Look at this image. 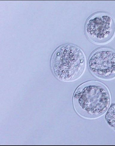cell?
<instances>
[{"label":"cell","instance_id":"1","mask_svg":"<svg viewBox=\"0 0 115 146\" xmlns=\"http://www.w3.org/2000/svg\"><path fill=\"white\" fill-rule=\"evenodd\" d=\"M111 97L107 86L96 81L83 83L76 89L73 96L74 109L82 117L92 119L102 116L108 109Z\"/></svg>","mask_w":115,"mask_h":146},{"label":"cell","instance_id":"2","mask_svg":"<svg viewBox=\"0 0 115 146\" xmlns=\"http://www.w3.org/2000/svg\"><path fill=\"white\" fill-rule=\"evenodd\" d=\"M54 75L64 82H71L80 78L84 73L86 58L83 51L77 46L67 44L59 47L51 60Z\"/></svg>","mask_w":115,"mask_h":146},{"label":"cell","instance_id":"3","mask_svg":"<svg viewBox=\"0 0 115 146\" xmlns=\"http://www.w3.org/2000/svg\"><path fill=\"white\" fill-rule=\"evenodd\" d=\"M85 31L88 38L93 44H106L115 35V21L112 15L107 13H96L87 21Z\"/></svg>","mask_w":115,"mask_h":146},{"label":"cell","instance_id":"4","mask_svg":"<svg viewBox=\"0 0 115 146\" xmlns=\"http://www.w3.org/2000/svg\"><path fill=\"white\" fill-rule=\"evenodd\" d=\"M91 73L96 78L108 80L115 78V51L102 48L93 52L88 61Z\"/></svg>","mask_w":115,"mask_h":146},{"label":"cell","instance_id":"5","mask_svg":"<svg viewBox=\"0 0 115 146\" xmlns=\"http://www.w3.org/2000/svg\"><path fill=\"white\" fill-rule=\"evenodd\" d=\"M105 119L108 125L115 131V103L112 104L108 110Z\"/></svg>","mask_w":115,"mask_h":146}]
</instances>
